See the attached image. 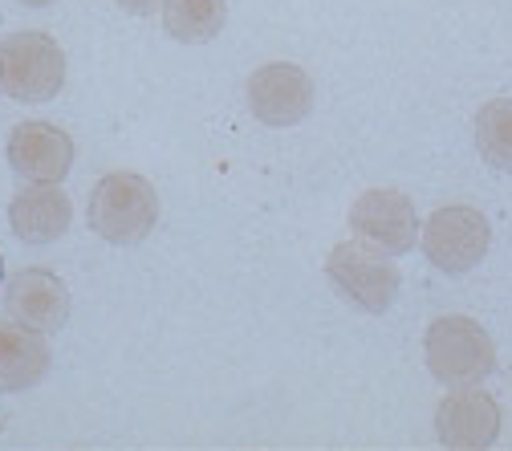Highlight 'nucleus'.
<instances>
[{
	"instance_id": "nucleus-9",
	"label": "nucleus",
	"mask_w": 512,
	"mask_h": 451,
	"mask_svg": "<svg viewBox=\"0 0 512 451\" xmlns=\"http://www.w3.org/2000/svg\"><path fill=\"white\" fill-rule=\"evenodd\" d=\"M9 167L29 183H61L74 167V139L53 122H21L9 135Z\"/></svg>"
},
{
	"instance_id": "nucleus-2",
	"label": "nucleus",
	"mask_w": 512,
	"mask_h": 451,
	"mask_svg": "<svg viewBox=\"0 0 512 451\" xmlns=\"http://www.w3.org/2000/svg\"><path fill=\"white\" fill-rule=\"evenodd\" d=\"M427 370L443 386H480L496 370V346L476 317L447 313L427 326Z\"/></svg>"
},
{
	"instance_id": "nucleus-13",
	"label": "nucleus",
	"mask_w": 512,
	"mask_h": 451,
	"mask_svg": "<svg viewBox=\"0 0 512 451\" xmlns=\"http://www.w3.org/2000/svg\"><path fill=\"white\" fill-rule=\"evenodd\" d=\"M228 25V0H163V29L183 45H204Z\"/></svg>"
},
{
	"instance_id": "nucleus-6",
	"label": "nucleus",
	"mask_w": 512,
	"mask_h": 451,
	"mask_svg": "<svg viewBox=\"0 0 512 451\" xmlns=\"http://www.w3.org/2000/svg\"><path fill=\"white\" fill-rule=\"evenodd\" d=\"M350 232L382 252L403 256L415 248L423 224L415 216V204L395 187H370L350 204Z\"/></svg>"
},
{
	"instance_id": "nucleus-4",
	"label": "nucleus",
	"mask_w": 512,
	"mask_h": 451,
	"mask_svg": "<svg viewBox=\"0 0 512 451\" xmlns=\"http://www.w3.org/2000/svg\"><path fill=\"white\" fill-rule=\"evenodd\" d=\"M0 78L5 94L17 102H49L66 86V53L37 29L0 41Z\"/></svg>"
},
{
	"instance_id": "nucleus-15",
	"label": "nucleus",
	"mask_w": 512,
	"mask_h": 451,
	"mask_svg": "<svg viewBox=\"0 0 512 451\" xmlns=\"http://www.w3.org/2000/svg\"><path fill=\"white\" fill-rule=\"evenodd\" d=\"M122 13H135V17H147L155 9H163V0H118Z\"/></svg>"
},
{
	"instance_id": "nucleus-10",
	"label": "nucleus",
	"mask_w": 512,
	"mask_h": 451,
	"mask_svg": "<svg viewBox=\"0 0 512 451\" xmlns=\"http://www.w3.org/2000/svg\"><path fill=\"white\" fill-rule=\"evenodd\" d=\"M5 305L9 317L21 321V326H33L41 334H53L70 321V289L57 273L49 269H25L9 277L5 289Z\"/></svg>"
},
{
	"instance_id": "nucleus-16",
	"label": "nucleus",
	"mask_w": 512,
	"mask_h": 451,
	"mask_svg": "<svg viewBox=\"0 0 512 451\" xmlns=\"http://www.w3.org/2000/svg\"><path fill=\"white\" fill-rule=\"evenodd\" d=\"M21 5H29V9H45V5H53V0H21Z\"/></svg>"
},
{
	"instance_id": "nucleus-11",
	"label": "nucleus",
	"mask_w": 512,
	"mask_h": 451,
	"mask_svg": "<svg viewBox=\"0 0 512 451\" xmlns=\"http://www.w3.org/2000/svg\"><path fill=\"white\" fill-rule=\"evenodd\" d=\"M74 204L61 183H29L9 204V224L25 244H53L70 232Z\"/></svg>"
},
{
	"instance_id": "nucleus-17",
	"label": "nucleus",
	"mask_w": 512,
	"mask_h": 451,
	"mask_svg": "<svg viewBox=\"0 0 512 451\" xmlns=\"http://www.w3.org/2000/svg\"><path fill=\"white\" fill-rule=\"evenodd\" d=\"M0 90H5V78H0Z\"/></svg>"
},
{
	"instance_id": "nucleus-8",
	"label": "nucleus",
	"mask_w": 512,
	"mask_h": 451,
	"mask_svg": "<svg viewBox=\"0 0 512 451\" xmlns=\"http://www.w3.org/2000/svg\"><path fill=\"white\" fill-rule=\"evenodd\" d=\"M435 435L456 451L492 447L500 435V403L480 386H452V395H443L435 407Z\"/></svg>"
},
{
	"instance_id": "nucleus-1",
	"label": "nucleus",
	"mask_w": 512,
	"mask_h": 451,
	"mask_svg": "<svg viewBox=\"0 0 512 451\" xmlns=\"http://www.w3.org/2000/svg\"><path fill=\"white\" fill-rule=\"evenodd\" d=\"M90 228L110 244H139L159 224V196L155 183L135 171H110L90 187L86 204Z\"/></svg>"
},
{
	"instance_id": "nucleus-5",
	"label": "nucleus",
	"mask_w": 512,
	"mask_h": 451,
	"mask_svg": "<svg viewBox=\"0 0 512 451\" xmlns=\"http://www.w3.org/2000/svg\"><path fill=\"white\" fill-rule=\"evenodd\" d=\"M419 244L427 252V261L439 269V273H468L476 269L484 256H488V244H492V224L480 208L472 204H447L439 212H431V220L423 224L419 232Z\"/></svg>"
},
{
	"instance_id": "nucleus-14",
	"label": "nucleus",
	"mask_w": 512,
	"mask_h": 451,
	"mask_svg": "<svg viewBox=\"0 0 512 451\" xmlns=\"http://www.w3.org/2000/svg\"><path fill=\"white\" fill-rule=\"evenodd\" d=\"M476 147L492 171L512 175V98H492L476 114Z\"/></svg>"
},
{
	"instance_id": "nucleus-3",
	"label": "nucleus",
	"mask_w": 512,
	"mask_h": 451,
	"mask_svg": "<svg viewBox=\"0 0 512 451\" xmlns=\"http://www.w3.org/2000/svg\"><path fill=\"white\" fill-rule=\"evenodd\" d=\"M326 277L330 285L358 309L366 313H387L399 297V265L391 261V252H382L366 240H346L326 256Z\"/></svg>"
},
{
	"instance_id": "nucleus-7",
	"label": "nucleus",
	"mask_w": 512,
	"mask_h": 451,
	"mask_svg": "<svg viewBox=\"0 0 512 451\" xmlns=\"http://www.w3.org/2000/svg\"><path fill=\"white\" fill-rule=\"evenodd\" d=\"M248 110L265 126H297L313 110V78L293 61H269L248 78Z\"/></svg>"
},
{
	"instance_id": "nucleus-12",
	"label": "nucleus",
	"mask_w": 512,
	"mask_h": 451,
	"mask_svg": "<svg viewBox=\"0 0 512 451\" xmlns=\"http://www.w3.org/2000/svg\"><path fill=\"white\" fill-rule=\"evenodd\" d=\"M53 366V350L41 330L21 321H0V391H29Z\"/></svg>"
}]
</instances>
